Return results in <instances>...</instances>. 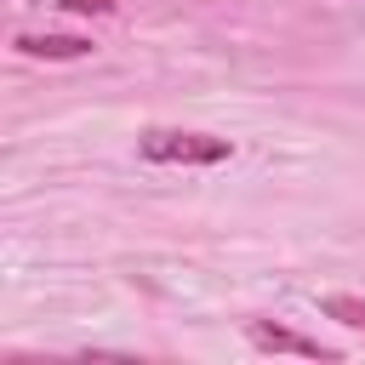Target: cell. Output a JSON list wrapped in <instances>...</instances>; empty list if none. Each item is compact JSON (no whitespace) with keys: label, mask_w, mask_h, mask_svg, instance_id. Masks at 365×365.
<instances>
[{"label":"cell","mask_w":365,"mask_h":365,"mask_svg":"<svg viewBox=\"0 0 365 365\" xmlns=\"http://www.w3.org/2000/svg\"><path fill=\"white\" fill-rule=\"evenodd\" d=\"M137 154H143V160H160V165H217V160H228V137L154 125V131L137 137Z\"/></svg>","instance_id":"1"},{"label":"cell","mask_w":365,"mask_h":365,"mask_svg":"<svg viewBox=\"0 0 365 365\" xmlns=\"http://www.w3.org/2000/svg\"><path fill=\"white\" fill-rule=\"evenodd\" d=\"M245 336L257 342V348H268V354H302V359H342L336 348H325L319 336H297V331H285V325H268V319H251L245 325Z\"/></svg>","instance_id":"2"},{"label":"cell","mask_w":365,"mask_h":365,"mask_svg":"<svg viewBox=\"0 0 365 365\" xmlns=\"http://www.w3.org/2000/svg\"><path fill=\"white\" fill-rule=\"evenodd\" d=\"M11 46H17L23 57H51V63L91 57V40H86V34H17Z\"/></svg>","instance_id":"3"},{"label":"cell","mask_w":365,"mask_h":365,"mask_svg":"<svg viewBox=\"0 0 365 365\" xmlns=\"http://www.w3.org/2000/svg\"><path fill=\"white\" fill-rule=\"evenodd\" d=\"M325 314L342 319V325H354V331H365V302L359 297H325Z\"/></svg>","instance_id":"4"},{"label":"cell","mask_w":365,"mask_h":365,"mask_svg":"<svg viewBox=\"0 0 365 365\" xmlns=\"http://www.w3.org/2000/svg\"><path fill=\"white\" fill-rule=\"evenodd\" d=\"M63 11H74V17H108L114 11V0H57Z\"/></svg>","instance_id":"5"}]
</instances>
